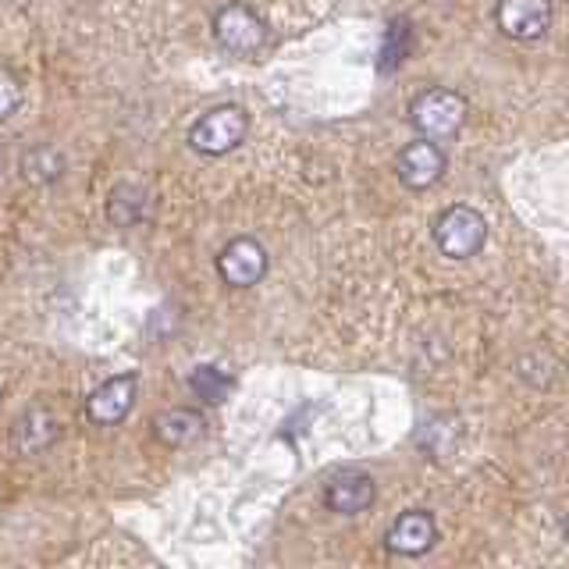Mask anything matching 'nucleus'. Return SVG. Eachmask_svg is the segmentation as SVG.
Wrapping results in <instances>:
<instances>
[{
  "label": "nucleus",
  "mask_w": 569,
  "mask_h": 569,
  "mask_svg": "<svg viewBox=\"0 0 569 569\" xmlns=\"http://www.w3.org/2000/svg\"><path fill=\"white\" fill-rule=\"evenodd\" d=\"M0 174H4V153H0Z\"/></svg>",
  "instance_id": "obj_19"
},
{
  "label": "nucleus",
  "mask_w": 569,
  "mask_h": 569,
  "mask_svg": "<svg viewBox=\"0 0 569 569\" xmlns=\"http://www.w3.org/2000/svg\"><path fill=\"white\" fill-rule=\"evenodd\" d=\"M495 26L506 40L533 43V40H541L551 26V4L548 0H498Z\"/></svg>",
  "instance_id": "obj_5"
},
{
  "label": "nucleus",
  "mask_w": 569,
  "mask_h": 569,
  "mask_svg": "<svg viewBox=\"0 0 569 569\" xmlns=\"http://www.w3.org/2000/svg\"><path fill=\"white\" fill-rule=\"evenodd\" d=\"M136 396H139L136 373H118V378L103 381L93 396L86 399V417L93 423H100V427H114V423H121L124 417L132 413Z\"/></svg>",
  "instance_id": "obj_9"
},
{
  "label": "nucleus",
  "mask_w": 569,
  "mask_h": 569,
  "mask_svg": "<svg viewBox=\"0 0 569 569\" xmlns=\"http://www.w3.org/2000/svg\"><path fill=\"white\" fill-rule=\"evenodd\" d=\"M203 417L196 413V409H186V406H174V409H164L157 420H153V435L160 445H168V449H186V445L200 441L203 435Z\"/></svg>",
  "instance_id": "obj_12"
},
{
  "label": "nucleus",
  "mask_w": 569,
  "mask_h": 569,
  "mask_svg": "<svg viewBox=\"0 0 569 569\" xmlns=\"http://www.w3.org/2000/svg\"><path fill=\"white\" fill-rule=\"evenodd\" d=\"M562 530H566V541H569V512H566V520H562Z\"/></svg>",
  "instance_id": "obj_18"
},
{
  "label": "nucleus",
  "mask_w": 569,
  "mask_h": 569,
  "mask_svg": "<svg viewBox=\"0 0 569 569\" xmlns=\"http://www.w3.org/2000/svg\"><path fill=\"white\" fill-rule=\"evenodd\" d=\"M218 274L231 289H253L267 274V249L249 236L231 239L218 253Z\"/></svg>",
  "instance_id": "obj_6"
},
{
  "label": "nucleus",
  "mask_w": 569,
  "mask_h": 569,
  "mask_svg": "<svg viewBox=\"0 0 569 569\" xmlns=\"http://www.w3.org/2000/svg\"><path fill=\"white\" fill-rule=\"evenodd\" d=\"M373 498H378V485H373V477L363 470L338 473L325 488V506L338 516H360L373 506Z\"/></svg>",
  "instance_id": "obj_10"
},
{
  "label": "nucleus",
  "mask_w": 569,
  "mask_h": 569,
  "mask_svg": "<svg viewBox=\"0 0 569 569\" xmlns=\"http://www.w3.org/2000/svg\"><path fill=\"white\" fill-rule=\"evenodd\" d=\"M462 121H467V100H462L456 89H423V93L409 103V124L423 136V139H452Z\"/></svg>",
  "instance_id": "obj_2"
},
{
  "label": "nucleus",
  "mask_w": 569,
  "mask_h": 569,
  "mask_svg": "<svg viewBox=\"0 0 569 569\" xmlns=\"http://www.w3.org/2000/svg\"><path fill=\"white\" fill-rule=\"evenodd\" d=\"M445 168H449V157H445V150L438 147L435 139H417L409 142V147L399 153L396 160V171H399V182L406 189L413 192H423L431 189L438 178L445 174Z\"/></svg>",
  "instance_id": "obj_7"
},
{
  "label": "nucleus",
  "mask_w": 569,
  "mask_h": 569,
  "mask_svg": "<svg viewBox=\"0 0 569 569\" xmlns=\"http://www.w3.org/2000/svg\"><path fill=\"white\" fill-rule=\"evenodd\" d=\"M107 218H111L118 228H136L150 218V192L142 186L121 182L114 186L111 200H107Z\"/></svg>",
  "instance_id": "obj_13"
},
{
  "label": "nucleus",
  "mask_w": 569,
  "mask_h": 569,
  "mask_svg": "<svg viewBox=\"0 0 569 569\" xmlns=\"http://www.w3.org/2000/svg\"><path fill=\"white\" fill-rule=\"evenodd\" d=\"M61 171H64V157L53 147H32L22 157V174L32 186H47L53 178H61Z\"/></svg>",
  "instance_id": "obj_16"
},
{
  "label": "nucleus",
  "mask_w": 569,
  "mask_h": 569,
  "mask_svg": "<svg viewBox=\"0 0 569 569\" xmlns=\"http://www.w3.org/2000/svg\"><path fill=\"white\" fill-rule=\"evenodd\" d=\"M435 541H438V523H435V516L423 509L402 512L385 533V548L391 556H406V559L427 556V551L435 548Z\"/></svg>",
  "instance_id": "obj_8"
},
{
  "label": "nucleus",
  "mask_w": 569,
  "mask_h": 569,
  "mask_svg": "<svg viewBox=\"0 0 569 569\" xmlns=\"http://www.w3.org/2000/svg\"><path fill=\"white\" fill-rule=\"evenodd\" d=\"M189 388H192V396L196 399H203L210 406H218L231 396V388H236V381H231V373H224L221 367H213V363H203V367H196L189 373Z\"/></svg>",
  "instance_id": "obj_15"
},
{
  "label": "nucleus",
  "mask_w": 569,
  "mask_h": 569,
  "mask_svg": "<svg viewBox=\"0 0 569 569\" xmlns=\"http://www.w3.org/2000/svg\"><path fill=\"white\" fill-rule=\"evenodd\" d=\"M488 242V218L470 203H452L435 221V246L449 260H470Z\"/></svg>",
  "instance_id": "obj_1"
},
{
  "label": "nucleus",
  "mask_w": 569,
  "mask_h": 569,
  "mask_svg": "<svg viewBox=\"0 0 569 569\" xmlns=\"http://www.w3.org/2000/svg\"><path fill=\"white\" fill-rule=\"evenodd\" d=\"M213 40H218L228 53L253 58V53L267 43V26L253 8L224 4L218 14H213Z\"/></svg>",
  "instance_id": "obj_4"
},
{
  "label": "nucleus",
  "mask_w": 569,
  "mask_h": 569,
  "mask_svg": "<svg viewBox=\"0 0 569 569\" xmlns=\"http://www.w3.org/2000/svg\"><path fill=\"white\" fill-rule=\"evenodd\" d=\"M18 107H22V86L11 71H0V121L11 118Z\"/></svg>",
  "instance_id": "obj_17"
},
{
  "label": "nucleus",
  "mask_w": 569,
  "mask_h": 569,
  "mask_svg": "<svg viewBox=\"0 0 569 569\" xmlns=\"http://www.w3.org/2000/svg\"><path fill=\"white\" fill-rule=\"evenodd\" d=\"M409 43H413V26H409L406 18L388 22V29L381 36V50H378V71L391 76V71L409 58Z\"/></svg>",
  "instance_id": "obj_14"
},
{
  "label": "nucleus",
  "mask_w": 569,
  "mask_h": 569,
  "mask_svg": "<svg viewBox=\"0 0 569 569\" xmlns=\"http://www.w3.org/2000/svg\"><path fill=\"white\" fill-rule=\"evenodd\" d=\"M249 132V114L236 103L213 107L189 129V147L203 157H224L239 147Z\"/></svg>",
  "instance_id": "obj_3"
},
{
  "label": "nucleus",
  "mask_w": 569,
  "mask_h": 569,
  "mask_svg": "<svg viewBox=\"0 0 569 569\" xmlns=\"http://www.w3.org/2000/svg\"><path fill=\"white\" fill-rule=\"evenodd\" d=\"M58 438H61V420L43 406L26 409L11 427V445H14V452H22V456H40Z\"/></svg>",
  "instance_id": "obj_11"
}]
</instances>
